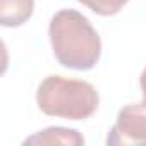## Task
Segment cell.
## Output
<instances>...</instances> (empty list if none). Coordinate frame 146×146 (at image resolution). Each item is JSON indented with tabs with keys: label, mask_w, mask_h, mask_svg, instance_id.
Listing matches in <instances>:
<instances>
[{
	"label": "cell",
	"mask_w": 146,
	"mask_h": 146,
	"mask_svg": "<svg viewBox=\"0 0 146 146\" xmlns=\"http://www.w3.org/2000/svg\"><path fill=\"white\" fill-rule=\"evenodd\" d=\"M36 103L45 115L84 120L96 112L100 96L95 86L86 81L48 76L38 86Z\"/></svg>",
	"instance_id": "7a4b0ae2"
},
{
	"label": "cell",
	"mask_w": 146,
	"mask_h": 146,
	"mask_svg": "<svg viewBox=\"0 0 146 146\" xmlns=\"http://www.w3.org/2000/svg\"><path fill=\"white\" fill-rule=\"evenodd\" d=\"M108 146L146 144V103H129L117 113V122L107 136Z\"/></svg>",
	"instance_id": "3957f363"
},
{
	"label": "cell",
	"mask_w": 146,
	"mask_h": 146,
	"mask_svg": "<svg viewBox=\"0 0 146 146\" xmlns=\"http://www.w3.org/2000/svg\"><path fill=\"white\" fill-rule=\"evenodd\" d=\"M53 57L62 67L74 70L93 69L102 55V40L90 19L74 9L53 14L48 26Z\"/></svg>",
	"instance_id": "6da1fadb"
},
{
	"label": "cell",
	"mask_w": 146,
	"mask_h": 146,
	"mask_svg": "<svg viewBox=\"0 0 146 146\" xmlns=\"http://www.w3.org/2000/svg\"><path fill=\"white\" fill-rule=\"evenodd\" d=\"M35 11V0H0V24L4 28L23 26Z\"/></svg>",
	"instance_id": "5b68a950"
},
{
	"label": "cell",
	"mask_w": 146,
	"mask_h": 146,
	"mask_svg": "<svg viewBox=\"0 0 146 146\" xmlns=\"http://www.w3.org/2000/svg\"><path fill=\"white\" fill-rule=\"evenodd\" d=\"M24 146L28 144H67V146H81L84 144V137L76 129L67 127H46L28 139L23 141Z\"/></svg>",
	"instance_id": "277c9868"
},
{
	"label": "cell",
	"mask_w": 146,
	"mask_h": 146,
	"mask_svg": "<svg viewBox=\"0 0 146 146\" xmlns=\"http://www.w3.org/2000/svg\"><path fill=\"white\" fill-rule=\"evenodd\" d=\"M78 2L86 5L95 14L108 17V16H115L117 12H120V9L129 0H78Z\"/></svg>",
	"instance_id": "8992f818"
},
{
	"label": "cell",
	"mask_w": 146,
	"mask_h": 146,
	"mask_svg": "<svg viewBox=\"0 0 146 146\" xmlns=\"http://www.w3.org/2000/svg\"><path fill=\"white\" fill-rule=\"evenodd\" d=\"M139 86H141V93H143V102L146 103V67L141 72V78H139Z\"/></svg>",
	"instance_id": "52a82bcc"
}]
</instances>
